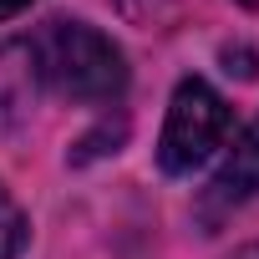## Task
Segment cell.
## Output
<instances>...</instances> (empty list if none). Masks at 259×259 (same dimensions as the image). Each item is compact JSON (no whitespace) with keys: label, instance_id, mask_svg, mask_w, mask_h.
<instances>
[{"label":"cell","instance_id":"cell-1","mask_svg":"<svg viewBox=\"0 0 259 259\" xmlns=\"http://www.w3.org/2000/svg\"><path fill=\"white\" fill-rule=\"evenodd\" d=\"M26 46L36 61V81L71 107H112L127 92L122 46L87 21H46Z\"/></svg>","mask_w":259,"mask_h":259},{"label":"cell","instance_id":"cell-2","mask_svg":"<svg viewBox=\"0 0 259 259\" xmlns=\"http://www.w3.org/2000/svg\"><path fill=\"white\" fill-rule=\"evenodd\" d=\"M229 138V102L203 81V76H183L173 87L168 117H163V138H158V168L173 178H188L193 168H203Z\"/></svg>","mask_w":259,"mask_h":259},{"label":"cell","instance_id":"cell-3","mask_svg":"<svg viewBox=\"0 0 259 259\" xmlns=\"http://www.w3.org/2000/svg\"><path fill=\"white\" fill-rule=\"evenodd\" d=\"M254 193H259V117L239 133V143H234L229 158L219 163L213 183H208L203 198H198V213H203V224H219L229 208L249 203Z\"/></svg>","mask_w":259,"mask_h":259},{"label":"cell","instance_id":"cell-4","mask_svg":"<svg viewBox=\"0 0 259 259\" xmlns=\"http://www.w3.org/2000/svg\"><path fill=\"white\" fill-rule=\"evenodd\" d=\"M31 92H36L31 46H26V41L0 46V117H6V112H26V107H31Z\"/></svg>","mask_w":259,"mask_h":259},{"label":"cell","instance_id":"cell-5","mask_svg":"<svg viewBox=\"0 0 259 259\" xmlns=\"http://www.w3.org/2000/svg\"><path fill=\"white\" fill-rule=\"evenodd\" d=\"M26 244H31V224H26L21 203L6 193V183H0V259H16Z\"/></svg>","mask_w":259,"mask_h":259},{"label":"cell","instance_id":"cell-6","mask_svg":"<svg viewBox=\"0 0 259 259\" xmlns=\"http://www.w3.org/2000/svg\"><path fill=\"white\" fill-rule=\"evenodd\" d=\"M117 6L138 26H173V21H183L193 11V0H117Z\"/></svg>","mask_w":259,"mask_h":259},{"label":"cell","instance_id":"cell-7","mask_svg":"<svg viewBox=\"0 0 259 259\" xmlns=\"http://www.w3.org/2000/svg\"><path fill=\"white\" fill-rule=\"evenodd\" d=\"M31 6V0H0V21H11V16H21Z\"/></svg>","mask_w":259,"mask_h":259},{"label":"cell","instance_id":"cell-8","mask_svg":"<svg viewBox=\"0 0 259 259\" xmlns=\"http://www.w3.org/2000/svg\"><path fill=\"white\" fill-rule=\"evenodd\" d=\"M224 259H259V244H239L234 254H224Z\"/></svg>","mask_w":259,"mask_h":259},{"label":"cell","instance_id":"cell-9","mask_svg":"<svg viewBox=\"0 0 259 259\" xmlns=\"http://www.w3.org/2000/svg\"><path fill=\"white\" fill-rule=\"evenodd\" d=\"M249 6H259V0H249Z\"/></svg>","mask_w":259,"mask_h":259}]
</instances>
